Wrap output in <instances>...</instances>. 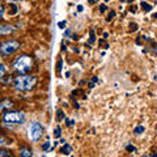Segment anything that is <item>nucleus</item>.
Here are the masks:
<instances>
[{
	"instance_id": "f257e3e1",
	"label": "nucleus",
	"mask_w": 157,
	"mask_h": 157,
	"mask_svg": "<svg viewBox=\"0 0 157 157\" xmlns=\"http://www.w3.org/2000/svg\"><path fill=\"white\" fill-rule=\"evenodd\" d=\"M37 83H38L37 76H33V75H18L13 80V86L18 92H28L34 89Z\"/></svg>"
},
{
	"instance_id": "f03ea898",
	"label": "nucleus",
	"mask_w": 157,
	"mask_h": 157,
	"mask_svg": "<svg viewBox=\"0 0 157 157\" xmlns=\"http://www.w3.org/2000/svg\"><path fill=\"white\" fill-rule=\"evenodd\" d=\"M33 58L30 55H20V57L16 58V60L13 62V68H15L16 72H18L20 75H26L29 71H32L33 68Z\"/></svg>"
},
{
	"instance_id": "7ed1b4c3",
	"label": "nucleus",
	"mask_w": 157,
	"mask_h": 157,
	"mask_svg": "<svg viewBox=\"0 0 157 157\" xmlns=\"http://www.w3.org/2000/svg\"><path fill=\"white\" fill-rule=\"evenodd\" d=\"M21 49V42L17 39H7L0 43V54L4 57H11Z\"/></svg>"
},
{
	"instance_id": "20e7f679",
	"label": "nucleus",
	"mask_w": 157,
	"mask_h": 157,
	"mask_svg": "<svg viewBox=\"0 0 157 157\" xmlns=\"http://www.w3.org/2000/svg\"><path fill=\"white\" fill-rule=\"evenodd\" d=\"M5 124H22L25 122V114L22 111H7L3 115Z\"/></svg>"
},
{
	"instance_id": "39448f33",
	"label": "nucleus",
	"mask_w": 157,
	"mask_h": 157,
	"mask_svg": "<svg viewBox=\"0 0 157 157\" xmlns=\"http://www.w3.org/2000/svg\"><path fill=\"white\" fill-rule=\"evenodd\" d=\"M43 135V126L39 122H32L29 126V130H28V136H29V140L33 143L38 141L39 139Z\"/></svg>"
},
{
	"instance_id": "423d86ee",
	"label": "nucleus",
	"mask_w": 157,
	"mask_h": 157,
	"mask_svg": "<svg viewBox=\"0 0 157 157\" xmlns=\"http://www.w3.org/2000/svg\"><path fill=\"white\" fill-rule=\"evenodd\" d=\"M16 30V28L11 24H0V35H9Z\"/></svg>"
},
{
	"instance_id": "0eeeda50",
	"label": "nucleus",
	"mask_w": 157,
	"mask_h": 157,
	"mask_svg": "<svg viewBox=\"0 0 157 157\" xmlns=\"http://www.w3.org/2000/svg\"><path fill=\"white\" fill-rule=\"evenodd\" d=\"M18 155H20V157H33V151H32V148L28 147V145H22V147H20Z\"/></svg>"
},
{
	"instance_id": "6e6552de",
	"label": "nucleus",
	"mask_w": 157,
	"mask_h": 157,
	"mask_svg": "<svg viewBox=\"0 0 157 157\" xmlns=\"http://www.w3.org/2000/svg\"><path fill=\"white\" fill-rule=\"evenodd\" d=\"M12 106H13V102L9 98H1V100H0V113H1L3 110H7V109L12 107Z\"/></svg>"
},
{
	"instance_id": "1a4fd4ad",
	"label": "nucleus",
	"mask_w": 157,
	"mask_h": 157,
	"mask_svg": "<svg viewBox=\"0 0 157 157\" xmlns=\"http://www.w3.org/2000/svg\"><path fill=\"white\" fill-rule=\"evenodd\" d=\"M60 152L64 153V155H69V153L72 152V147H71V145H68V144H64L63 147H62Z\"/></svg>"
},
{
	"instance_id": "9d476101",
	"label": "nucleus",
	"mask_w": 157,
	"mask_h": 157,
	"mask_svg": "<svg viewBox=\"0 0 157 157\" xmlns=\"http://www.w3.org/2000/svg\"><path fill=\"white\" fill-rule=\"evenodd\" d=\"M64 118H66V114H64V111L62 110V109H58V110H57V120H58V122H62Z\"/></svg>"
},
{
	"instance_id": "9b49d317",
	"label": "nucleus",
	"mask_w": 157,
	"mask_h": 157,
	"mask_svg": "<svg viewBox=\"0 0 157 157\" xmlns=\"http://www.w3.org/2000/svg\"><path fill=\"white\" fill-rule=\"evenodd\" d=\"M12 155H11L9 151L4 149V148H0V157H11Z\"/></svg>"
},
{
	"instance_id": "f8f14e48",
	"label": "nucleus",
	"mask_w": 157,
	"mask_h": 157,
	"mask_svg": "<svg viewBox=\"0 0 157 157\" xmlns=\"http://www.w3.org/2000/svg\"><path fill=\"white\" fill-rule=\"evenodd\" d=\"M141 5H143V9H144L145 12H151V11H152V5L148 4V3L143 1V3H141Z\"/></svg>"
},
{
	"instance_id": "ddd939ff",
	"label": "nucleus",
	"mask_w": 157,
	"mask_h": 157,
	"mask_svg": "<svg viewBox=\"0 0 157 157\" xmlns=\"http://www.w3.org/2000/svg\"><path fill=\"white\" fill-rule=\"evenodd\" d=\"M144 130H145V128L143 127V126H139V127H136V128H135L134 134H135V135H141V134L144 132Z\"/></svg>"
},
{
	"instance_id": "4468645a",
	"label": "nucleus",
	"mask_w": 157,
	"mask_h": 157,
	"mask_svg": "<svg viewBox=\"0 0 157 157\" xmlns=\"http://www.w3.org/2000/svg\"><path fill=\"white\" fill-rule=\"evenodd\" d=\"M7 74V67L4 64H0V78H1L4 75Z\"/></svg>"
},
{
	"instance_id": "2eb2a0df",
	"label": "nucleus",
	"mask_w": 157,
	"mask_h": 157,
	"mask_svg": "<svg viewBox=\"0 0 157 157\" xmlns=\"http://www.w3.org/2000/svg\"><path fill=\"white\" fill-rule=\"evenodd\" d=\"M60 135H62V128L58 126V127L55 128V131H54V136L55 137H60Z\"/></svg>"
},
{
	"instance_id": "dca6fc26",
	"label": "nucleus",
	"mask_w": 157,
	"mask_h": 157,
	"mask_svg": "<svg viewBox=\"0 0 157 157\" xmlns=\"http://www.w3.org/2000/svg\"><path fill=\"white\" fill-rule=\"evenodd\" d=\"M126 149H127L128 152H135V151H136V148L134 147V145H131V144H127V147H126Z\"/></svg>"
},
{
	"instance_id": "f3484780",
	"label": "nucleus",
	"mask_w": 157,
	"mask_h": 157,
	"mask_svg": "<svg viewBox=\"0 0 157 157\" xmlns=\"http://www.w3.org/2000/svg\"><path fill=\"white\" fill-rule=\"evenodd\" d=\"M50 148V141H45L43 144H42V149L43 151H47Z\"/></svg>"
},
{
	"instance_id": "a211bd4d",
	"label": "nucleus",
	"mask_w": 157,
	"mask_h": 157,
	"mask_svg": "<svg viewBox=\"0 0 157 157\" xmlns=\"http://www.w3.org/2000/svg\"><path fill=\"white\" fill-rule=\"evenodd\" d=\"M66 124L68 126V127H72V126L75 124V120L74 119H66Z\"/></svg>"
},
{
	"instance_id": "6ab92c4d",
	"label": "nucleus",
	"mask_w": 157,
	"mask_h": 157,
	"mask_svg": "<svg viewBox=\"0 0 157 157\" xmlns=\"http://www.w3.org/2000/svg\"><path fill=\"white\" fill-rule=\"evenodd\" d=\"M94 41H96V37H94V33H93V30H91V39H89V42H91V43H93Z\"/></svg>"
},
{
	"instance_id": "aec40b11",
	"label": "nucleus",
	"mask_w": 157,
	"mask_h": 157,
	"mask_svg": "<svg viewBox=\"0 0 157 157\" xmlns=\"http://www.w3.org/2000/svg\"><path fill=\"white\" fill-rule=\"evenodd\" d=\"M4 12H5V9H4V5L0 3V17H3V15H4Z\"/></svg>"
},
{
	"instance_id": "412c9836",
	"label": "nucleus",
	"mask_w": 157,
	"mask_h": 157,
	"mask_svg": "<svg viewBox=\"0 0 157 157\" xmlns=\"http://www.w3.org/2000/svg\"><path fill=\"white\" fill-rule=\"evenodd\" d=\"M106 9H107V7H106L105 4H101V5H100V12H101V13H103Z\"/></svg>"
},
{
	"instance_id": "4be33fe9",
	"label": "nucleus",
	"mask_w": 157,
	"mask_h": 157,
	"mask_svg": "<svg viewBox=\"0 0 157 157\" xmlns=\"http://www.w3.org/2000/svg\"><path fill=\"white\" fill-rule=\"evenodd\" d=\"M11 8H12V15H15L16 12H17V8H16V4H11Z\"/></svg>"
},
{
	"instance_id": "5701e85b",
	"label": "nucleus",
	"mask_w": 157,
	"mask_h": 157,
	"mask_svg": "<svg viewBox=\"0 0 157 157\" xmlns=\"http://www.w3.org/2000/svg\"><path fill=\"white\" fill-rule=\"evenodd\" d=\"M114 15H115V12H114V11H111V12L109 13V16H107V21H110V20L114 17Z\"/></svg>"
},
{
	"instance_id": "b1692460",
	"label": "nucleus",
	"mask_w": 157,
	"mask_h": 157,
	"mask_svg": "<svg viewBox=\"0 0 157 157\" xmlns=\"http://www.w3.org/2000/svg\"><path fill=\"white\" fill-rule=\"evenodd\" d=\"M62 63H63L62 60H59V62H58V66H57V71H58V72L62 69Z\"/></svg>"
},
{
	"instance_id": "393cba45",
	"label": "nucleus",
	"mask_w": 157,
	"mask_h": 157,
	"mask_svg": "<svg viewBox=\"0 0 157 157\" xmlns=\"http://www.w3.org/2000/svg\"><path fill=\"white\" fill-rule=\"evenodd\" d=\"M66 24H67L66 21H60V22H59V28H62V29H63V28H66Z\"/></svg>"
},
{
	"instance_id": "a878e982",
	"label": "nucleus",
	"mask_w": 157,
	"mask_h": 157,
	"mask_svg": "<svg viewBox=\"0 0 157 157\" xmlns=\"http://www.w3.org/2000/svg\"><path fill=\"white\" fill-rule=\"evenodd\" d=\"M84 9V8H83V5H78V7H77V11H78V12H81V11H83Z\"/></svg>"
},
{
	"instance_id": "bb28decb",
	"label": "nucleus",
	"mask_w": 157,
	"mask_h": 157,
	"mask_svg": "<svg viewBox=\"0 0 157 157\" xmlns=\"http://www.w3.org/2000/svg\"><path fill=\"white\" fill-rule=\"evenodd\" d=\"M69 33H71V30H67V32H66V37H68Z\"/></svg>"
},
{
	"instance_id": "cd10ccee",
	"label": "nucleus",
	"mask_w": 157,
	"mask_h": 157,
	"mask_svg": "<svg viewBox=\"0 0 157 157\" xmlns=\"http://www.w3.org/2000/svg\"><path fill=\"white\" fill-rule=\"evenodd\" d=\"M92 81H93V83H96V81H97V77H96V76L92 77Z\"/></svg>"
},
{
	"instance_id": "c85d7f7f",
	"label": "nucleus",
	"mask_w": 157,
	"mask_h": 157,
	"mask_svg": "<svg viewBox=\"0 0 157 157\" xmlns=\"http://www.w3.org/2000/svg\"><path fill=\"white\" fill-rule=\"evenodd\" d=\"M153 157H157V155H155V156H153Z\"/></svg>"
},
{
	"instance_id": "c756f323",
	"label": "nucleus",
	"mask_w": 157,
	"mask_h": 157,
	"mask_svg": "<svg viewBox=\"0 0 157 157\" xmlns=\"http://www.w3.org/2000/svg\"><path fill=\"white\" fill-rule=\"evenodd\" d=\"M0 83H1V78H0Z\"/></svg>"
},
{
	"instance_id": "7c9ffc66",
	"label": "nucleus",
	"mask_w": 157,
	"mask_h": 157,
	"mask_svg": "<svg viewBox=\"0 0 157 157\" xmlns=\"http://www.w3.org/2000/svg\"><path fill=\"white\" fill-rule=\"evenodd\" d=\"M42 157H45V156H42Z\"/></svg>"
},
{
	"instance_id": "2f4dec72",
	"label": "nucleus",
	"mask_w": 157,
	"mask_h": 157,
	"mask_svg": "<svg viewBox=\"0 0 157 157\" xmlns=\"http://www.w3.org/2000/svg\"><path fill=\"white\" fill-rule=\"evenodd\" d=\"M11 157H12V156H11Z\"/></svg>"
}]
</instances>
